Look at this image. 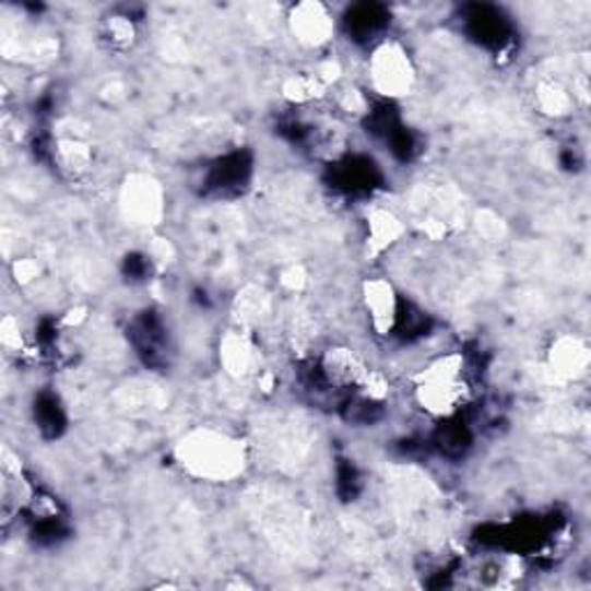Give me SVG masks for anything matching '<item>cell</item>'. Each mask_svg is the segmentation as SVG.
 <instances>
[{
	"label": "cell",
	"mask_w": 591,
	"mask_h": 591,
	"mask_svg": "<svg viewBox=\"0 0 591 591\" xmlns=\"http://www.w3.org/2000/svg\"><path fill=\"white\" fill-rule=\"evenodd\" d=\"M391 22V14L379 5H358L344 19L346 31L352 33L354 39L368 43V39L377 37Z\"/></svg>",
	"instance_id": "cell-4"
},
{
	"label": "cell",
	"mask_w": 591,
	"mask_h": 591,
	"mask_svg": "<svg viewBox=\"0 0 591 591\" xmlns=\"http://www.w3.org/2000/svg\"><path fill=\"white\" fill-rule=\"evenodd\" d=\"M464 26L478 45L490 47V49H504L511 43V24L508 19L487 5L469 8V14L464 16Z\"/></svg>",
	"instance_id": "cell-2"
},
{
	"label": "cell",
	"mask_w": 591,
	"mask_h": 591,
	"mask_svg": "<svg viewBox=\"0 0 591 591\" xmlns=\"http://www.w3.org/2000/svg\"><path fill=\"white\" fill-rule=\"evenodd\" d=\"M375 84L383 95H400L412 79L410 58L398 47H381L375 58Z\"/></svg>",
	"instance_id": "cell-3"
},
{
	"label": "cell",
	"mask_w": 591,
	"mask_h": 591,
	"mask_svg": "<svg viewBox=\"0 0 591 591\" xmlns=\"http://www.w3.org/2000/svg\"><path fill=\"white\" fill-rule=\"evenodd\" d=\"M252 174V162L246 153H227L217 157L211 169L206 172V180H203V186L211 192L217 194H229V192H240L243 188L248 186Z\"/></svg>",
	"instance_id": "cell-1"
},
{
	"label": "cell",
	"mask_w": 591,
	"mask_h": 591,
	"mask_svg": "<svg viewBox=\"0 0 591 591\" xmlns=\"http://www.w3.org/2000/svg\"><path fill=\"white\" fill-rule=\"evenodd\" d=\"M35 421L49 437H56L66 427V416L60 402L51 393H43L35 400Z\"/></svg>",
	"instance_id": "cell-5"
}]
</instances>
